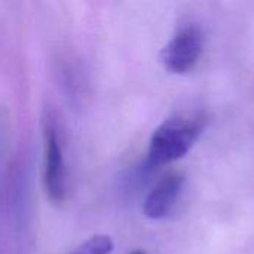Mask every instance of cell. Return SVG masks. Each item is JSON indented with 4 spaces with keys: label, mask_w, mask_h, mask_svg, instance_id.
<instances>
[{
    "label": "cell",
    "mask_w": 254,
    "mask_h": 254,
    "mask_svg": "<svg viewBox=\"0 0 254 254\" xmlns=\"http://www.w3.org/2000/svg\"><path fill=\"white\" fill-rule=\"evenodd\" d=\"M205 128L199 115L174 116L164 121L152 134L147 150L150 167H161L182 159L193 147Z\"/></svg>",
    "instance_id": "1"
},
{
    "label": "cell",
    "mask_w": 254,
    "mask_h": 254,
    "mask_svg": "<svg viewBox=\"0 0 254 254\" xmlns=\"http://www.w3.org/2000/svg\"><path fill=\"white\" fill-rule=\"evenodd\" d=\"M43 186L54 204L67 196V168L58 127L49 115L43 119Z\"/></svg>",
    "instance_id": "2"
},
{
    "label": "cell",
    "mask_w": 254,
    "mask_h": 254,
    "mask_svg": "<svg viewBox=\"0 0 254 254\" xmlns=\"http://www.w3.org/2000/svg\"><path fill=\"white\" fill-rule=\"evenodd\" d=\"M202 48V30L195 24L183 25L161 51V63L170 73L185 74L196 65Z\"/></svg>",
    "instance_id": "3"
},
{
    "label": "cell",
    "mask_w": 254,
    "mask_h": 254,
    "mask_svg": "<svg viewBox=\"0 0 254 254\" xmlns=\"http://www.w3.org/2000/svg\"><path fill=\"white\" fill-rule=\"evenodd\" d=\"M183 185L185 177L179 173H171L159 180L144 199V216L152 220H161L167 217L180 198Z\"/></svg>",
    "instance_id": "4"
},
{
    "label": "cell",
    "mask_w": 254,
    "mask_h": 254,
    "mask_svg": "<svg viewBox=\"0 0 254 254\" xmlns=\"http://www.w3.org/2000/svg\"><path fill=\"white\" fill-rule=\"evenodd\" d=\"M113 241L107 235H94L82 243L68 254H110L113 252Z\"/></svg>",
    "instance_id": "5"
},
{
    "label": "cell",
    "mask_w": 254,
    "mask_h": 254,
    "mask_svg": "<svg viewBox=\"0 0 254 254\" xmlns=\"http://www.w3.org/2000/svg\"><path fill=\"white\" fill-rule=\"evenodd\" d=\"M129 254H146L144 252H141V250H135V252H132V253Z\"/></svg>",
    "instance_id": "6"
}]
</instances>
